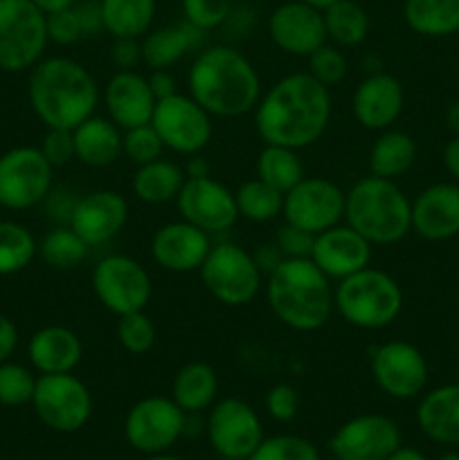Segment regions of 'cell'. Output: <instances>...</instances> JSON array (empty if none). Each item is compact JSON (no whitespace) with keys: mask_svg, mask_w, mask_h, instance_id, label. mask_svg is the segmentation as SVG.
<instances>
[{"mask_svg":"<svg viewBox=\"0 0 459 460\" xmlns=\"http://www.w3.org/2000/svg\"><path fill=\"white\" fill-rule=\"evenodd\" d=\"M439 460H459V454H454V452H450V454H444V456H441Z\"/></svg>","mask_w":459,"mask_h":460,"instance_id":"cell-62","label":"cell"},{"mask_svg":"<svg viewBox=\"0 0 459 460\" xmlns=\"http://www.w3.org/2000/svg\"><path fill=\"white\" fill-rule=\"evenodd\" d=\"M45 21H48V39L57 45H76L79 40H84V27H81L79 13L76 7L58 9V12L45 13Z\"/></svg>","mask_w":459,"mask_h":460,"instance_id":"cell-46","label":"cell"},{"mask_svg":"<svg viewBox=\"0 0 459 460\" xmlns=\"http://www.w3.org/2000/svg\"><path fill=\"white\" fill-rule=\"evenodd\" d=\"M219 376L207 362H187L171 382V400L184 413H202L216 402Z\"/></svg>","mask_w":459,"mask_h":460,"instance_id":"cell-30","label":"cell"},{"mask_svg":"<svg viewBox=\"0 0 459 460\" xmlns=\"http://www.w3.org/2000/svg\"><path fill=\"white\" fill-rule=\"evenodd\" d=\"M372 377L378 389L394 400H412L428 386V362L410 341H385L372 350Z\"/></svg>","mask_w":459,"mask_h":460,"instance_id":"cell-15","label":"cell"},{"mask_svg":"<svg viewBox=\"0 0 459 460\" xmlns=\"http://www.w3.org/2000/svg\"><path fill=\"white\" fill-rule=\"evenodd\" d=\"M111 61L117 70H138L142 61V39H112Z\"/></svg>","mask_w":459,"mask_h":460,"instance_id":"cell-50","label":"cell"},{"mask_svg":"<svg viewBox=\"0 0 459 460\" xmlns=\"http://www.w3.org/2000/svg\"><path fill=\"white\" fill-rule=\"evenodd\" d=\"M90 283L99 304L115 317L144 310L151 301V277L133 256H104L93 268Z\"/></svg>","mask_w":459,"mask_h":460,"instance_id":"cell-9","label":"cell"},{"mask_svg":"<svg viewBox=\"0 0 459 460\" xmlns=\"http://www.w3.org/2000/svg\"><path fill=\"white\" fill-rule=\"evenodd\" d=\"M187 413L171 398L151 395L130 407L124 420V436L142 454H162L184 436Z\"/></svg>","mask_w":459,"mask_h":460,"instance_id":"cell-13","label":"cell"},{"mask_svg":"<svg viewBox=\"0 0 459 460\" xmlns=\"http://www.w3.org/2000/svg\"><path fill=\"white\" fill-rule=\"evenodd\" d=\"M387 460H428V458L414 447H399Z\"/></svg>","mask_w":459,"mask_h":460,"instance_id":"cell-59","label":"cell"},{"mask_svg":"<svg viewBox=\"0 0 459 460\" xmlns=\"http://www.w3.org/2000/svg\"><path fill=\"white\" fill-rule=\"evenodd\" d=\"M72 137H75V157L81 164L104 169L115 164L122 157L124 130L108 117H88L76 128H72Z\"/></svg>","mask_w":459,"mask_h":460,"instance_id":"cell-28","label":"cell"},{"mask_svg":"<svg viewBox=\"0 0 459 460\" xmlns=\"http://www.w3.org/2000/svg\"><path fill=\"white\" fill-rule=\"evenodd\" d=\"M423 434L441 445H459V385L428 391L417 409Z\"/></svg>","mask_w":459,"mask_h":460,"instance_id":"cell-29","label":"cell"},{"mask_svg":"<svg viewBox=\"0 0 459 460\" xmlns=\"http://www.w3.org/2000/svg\"><path fill=\"white\" fill-rule=\"evenodd\" d=\"M76 13H79L81 27H84V36H97L99 31H104V21H102V4L99 0H79L75 4Z\"/></svg>","mask_w":459,"mask_h":460,"instance_id":"cell-51","label":"cell"},{"mask_svg":"<svg viewBox=\"0 0 459 460\" xmlns=\"http://www.w3.org/2000/svg\"><path fill=\"white\" fill-rule=\"evenodd\" d=\"M183 171L187 178H207V175H212V164L201 155V153H196V155L187 157Z\"/></svg>","mask_w":459,"mask_h":460,"instance_id":"cell-56","label":"cell"},{"mask_svg":"<svg viewBox=\"0 0 459 460\" xmlns=\"http://www.w3.org/2000/svg\"><path fill=\"white\" fill-rule=\"evenodd\" d=\"M184 180L187 175H184L183 166L160 157V160L135 169L133 178H130V189L144 205H166L178 198Z\"/></svg>","mask_w":459,"mask_h":460,"instance_id":"cell-31","label":"cell"},{"mask_svg":"<svg viewBox=\"0 0 459 460\" xmlns=\"http://www.w3.org/2000/svg\"><path fill=\"white\" fill-rule=\"evenodd\" d=\"M248 460H320V452L302 436H270L259 443Z\"/></svg>","mask_w":459,"mask_h":460,"instance_id":"cell-42","label":"cell"},{"mask_svg":"<svg viewBox=\"0 0 459 460\" xmlns=\"http://www.w3.org/2000/svg\"><path fill=\"white\" fill-rule=\"evenodd\" d=\"M374 245L364 241L356 229L346 223L324 229L315 236L310 261L327 274L331 281H342L351 274L372 265Z\"/></svg>","mask_w":459,"mask_h":460,"instance_id":"cell-22","label":"cell"},{"mask_svg":"<svg viewBox=\"0 0 459 460\" xmlns=\"http://www.w3.org/2000/svg\"><path fill=\"white\" fill-rule=\"evenodd\" d=\"M417 162V142L405 130H381L369 148V173L385 180H396L408 173Z\"/></svg>","mask_w":459,"mask_h":460,"instance_id":"cell-32","label":"cell"},{"mask_svg":"<svg viewBox=\"0 0 459 460\" xmlns=\"http://www.w3.org/2000/svg\"><path fill=\"white\" fill-rule=\"evenodd\" d=\"M148 85H151L158 102L178 93V88H176V79L169 70H151V75H148Z\"/></svg>","mask_w":459,"mask_h":460,"instance_id":"cell-53","label":"cell"},{"mask_svg":"<svg viewBox=\"0 0 459 460\" xmlns=\"http://www.w3.org/2000/svg\"><path fill=\"white\" fill-rule=\"evenodd\" d=\"M104 31L112 39H142L156 21L158 0H99Z\"/></svg>","mask_w":459,"mask_h":460,"instance_id":"cell-33","label":"cell"},{"mask_svg":"<svg viewBox=\"0 0 459 460\" xmlns=\"http://www.w3.org/2000/svg\"><path fill=\"white\" fill-rule=\"evenodd\" d=\"M256 178L277 191L288 193L297 182L304 180V162L295 148L264 144L256 155Z\"/></svg>","mask_w":459,"mask_h":460,"instance_id":"cell-36","label":"cell"},{"mask_svg":"<svg viewBox=\"0 0 459 460\" xmlns=\"http://www.w3.org/2000/svg\"><path fill=\"white\" fill-rule=\"evenodd\" d=\"M403 18L410 30L428 39L459 34V0H405Z\"/></svg>","mask_w":459,"mask_h":460,"instance_id":"cell-34","label":"cell"},{"mask_svg":"<svg viewBox=\"0 0 459 460\" xmlns=\"http://www.w3.org/2000/svg\"><path fill=\"white\" fill-rule=\"evenodd\" d=\"M405 106L403 84L390 72H372L354 90L351 111L356 121L367 130L392 128Z\"/></svg>","mask_w":459,"mask_h":460,"instance_id":"cell-23","label":"cell"},{"mask_svg":"<svg viewBox=\"0 0 459 460\" xmlns=\"http://www.w3.org/2000/svg\"><path fill=\"white\" fill-rule=\"evenodd\" d=\"M333 460H338V458H333Z\"/></svg>","mask_w":459,"mask_h":460,"instance_id":"cell-64","label":"cell"},{"mask_svg":"<svg viewBox=\"0 0 459 460\" xmlns=\"http://www.w3.org/2000/svg\"><path fill=\"white\" fill-rule=\"evenodd\" d=\"M40 153L45 160L57 169V166H66L68 162L76 160L75 157V137L72 130L68 128H48L43 142H40Z\"/></svg>","mask_w":459,"mask_h":460,"instance_id":"cell-48","label":"cell"},{"mask_svg":"<svg viewBox=\"0 0 459 460\" xmlns=\"http://www.w3.org/2000/svg\"><path fill=\"white\" fill-rule=\"evenodd\" d=\"M266 299L274 317L295 332H315L333 314L331 279L310 259H284L266 277Z\"/></svg>","mask_w":459,"mask_h":460,"instance_id":"cell-4","label":"cell"},{"mask_svg":"<svg viewBox=\"0 0 459 460\" xmlns=\"http://www.w3.org/2000/svg\"><path fill=\"white\" fill-rule=\"evenodd\" d=\"M306 58H309V70L306 72H309L313 79H318L320 84L327 85V88L345 81L346 72H349V61H346L345 52L333 43H324L322 48H318Z\"/></svg>","mask_w":459,"mask_h":460,"instance_id":"cell-44","label":"cell"},{"mask_svg":"<svg viewBox=\"0 0 459 460\" xmlns=\"http://www.w3.org/2000/svg\"><path fill=\"white\" fill-rule=\"evenodd\" d=\"M399 447V425L382 413L351 418L328 440V449L338 460H387Z\"/></svg>","mask_w":459,"mask_h":460,"instance_id":"cell-17","label":"cell"},{"mask_svg":"<svg viewBox=\"0 0 459 460\" xmlns=\"http://www.w3.org/2000/svg\"><path fill=\"white\" fill-rule=\"evenodd\" d=\"M345 223L374 247L396 245L412 232V202L396 180L367 175L345 191Z\"/></svg>","mask_w":459,"mask_h":460,"instance_id":"cell-5","label":"cell"},{"mask_svg":"<svg viewBox=\"0 0 459 460\" xmlns=\"http://www.w3.org/2000/svg\"><path fill=\"white\" fill-rule=\"evenodd\" d=\"M54 166L40 148L16 146L0 155V207L22 211L45 202L52 191Z\"/></svg>","mask_w":459,"mask_h":460,"instance_id":"cell-11","label":"cell"},{"mask_svg":"<svg viewBox=\"0 0 459 460\" xmlns=\"http://www.w3.org/2000/svg\"><path fill=\"white\" fill-rule=\"evenodd\" d=\"M446 124L454 135H459V99L450 103L448 111H446Z\"/></svg>","mask_w":459,"mask_h":460,"instance_id":"cell-58","label":"cell"},{"mask_svg":"<svg viewBox=\"0 0 459 460\" xmlns=\"http://www.w3.org/2000/svg\"><path fill=\"white\" fill-rule=\"evenodd\" d=\"M268 36L291 57H309L328 43L322 12L302 0H288L270 12Z\"/></svg>","mask_w":459,"mask_h":460,"instance_id":"cell-19","label":"cell"},{"mask_svg":"<svg viewBox=\"0 0 459 460\" xmlns=\"http://www.w3.org/2000/svg\"><path fill=\"white\" fill-rule=\"evenodd\" d=\"M212 234L202 232L187 220L166 223L153 234L151 259L162 270L174 274L198 272L212 250Z\"/></svg>","mask_w":459,"mask_h":460,"instance_id":"cell-21","label":"cell"},{"mask_svg":"<svg viewBox=\"0 0 459 460\" xmlns=\"http://www.w3.org/2000/svg\"><path fill=\"white\" fill-rule=\"evenodd\" d=\"M327 40L338 48H356L369 34V13L356 0H338L322 9Z\"/></svg>","mask_w":459,"mask_h":460,"instance_id":"cell-35","label":"cell"},{"mask_svg":"<svg viewBox=\"0 0 459 460\" xmlns=\"http://www.w3.org/2000/svg\"><path fill=\"white\" fill-rule=\"evenodd\" d=\"M27 97L45 128L72 130L94 115L102 90L84 63L68 57H48L30 70Z\"/></svg>","mask_w":459,"mask_h":460,"instance_id":"cell-3","label":"cell"},{"mask_svg":"<svg viewBox=\"0 0 459 460\" xmlns=\"http://www.w3.org/2000/svg\"><path fill=\"white\" fill-rule=\"evenodd\" d=\"M232 9V0H183L184 21L192 22L202 31L223 27Z\"/></svg>","mask_w":459,"mask_h":460,"instance_id":"cell-45","label":"cell"},{"mask_svg":"<svg viewBox=\"0 0 459 460\" xmlns=\"http://www.w3.org/2000/svg\"><path fill=\"white\" fill-rule=\"evenodd\" d=\"M302 3L310 4V7H315V9H320V12H322V9H327L328 4L338 3V0H302Z\"/></svg>","mask_w":459,"mask_h":460,"instance_id":"cell-60","label":"cell"},{"mask_svg":"<svg viewBox=\"0 0 459 460\" xmlns=\"http://www.w3.org/2000/svg\"><path fill=\"white\" fill-rule=\"evenodd\" d=\"M32 3H34L43 13H52L58 12V9L72 7V4H76L79 0H32Z\"/></svg>","mask_w":459,"mask_h":460,"instance_id":"cell-57","label":"cell"},{"mask_svg":"<svg viewBox=\"0 0 459 460\" xmlns=\"http://www.w3.org/2000/svg\"><path fill=\"white\" fill-rule=\"evenodd\" d=\"M36 389L34 373L16 362L0 364V404L3 407H22L32 404Z\"/></svg>","mask_w":459,"mask_h":460,"instance_id":"cell-41","label":"cell"},{"mask_svg":"<svg viewBox=\"0 0 459 460\" xmlns=\"http://www.w3.org/2000/svg\"><path fill=\"white\" fill-rule=\"evenodd\" d=\"M205 431L210 445L220 458L248 460L266 438L261 418L241 398H225L212 404Z\"/></svg>","mask_w":459,"mask_h":460,"instance_id":"cell-14","label":"cell"},{"mask_svg":"<svg viewBox=\"0 0 459 460\" xmlns=\"http://www.w3.org/2000/svg\"><path fill=\"white\" fill-rule=\"evenodd\" d=\"M27 358L40 376L72 373L84 358L79 335L66 326H45L32 335Z\"/></svg>","mask_w":459,"mask_h":460,"instance_id":"cell-27","label":"cell"},{"mask_svg":"<svg viewBox=\"0 0 459 460\" xmlns=\"http://www.w3.org/2000/svg\"><path fill=\"white\" fill-rule=\"evenodd\" d=\"M252 112L261 142L302 151L327 133L333 112L331 88L309 72H292L270 85Z\"/></svg>","mask_w":459,"mask_h":460,"instance_id":"cell-1","label":"cell"},{"mask_svg":"<svg viewBox=\"0 0 459 460\" xmlns=\"http://www.w3.org/2000/svg\"><path fill=\"white\" fill-rule=\"evenodd\" d=\"M284 220L318 236L345 220V191L327 178H306L284 193Z\"/></svg>","mask_w":459,"mask_h":460,"instance_id":"cell-16","label":"cell"},{"mask_svg":"<svg viewBox=\"0 0 459 460\" xmlns=\"http://www.w3.org/2000/svg\"><path fill=\"white\" fill-rule=\"evenodd\" d=\"M165 153V144H162L160 135L151 124L135 126V128L124 130V139H122V155L135 166L148 164V162L160 160Z\"/></svg>","mask_w":459,"mask_h":460,"instance_id":"cell-43","label":"cell"},{"mask_svg":"<svg viewBox=\"0 0 459 460\" xmlns=\"http://www.w3.org/2000/svg\"><path fill=\"white\" fill-rule=\"evenodd\" d=\"M156 94L148 85V76L138 70H117L104 85V108L106 117L122 130L151 124L156 111Z\"/></svg>","mask_w":459,"mask_h":460,"instance_id":"cell-24","label":"cell"},{"mask_svg":"<svg viewBox=\"0 0 459 460\" xmlns=\"http://www.w3.org/2000/svg\"><path fill=\"white\" fill-rule=\"evenodd\" d=\"M117 341L130 355H147L158 341V328L144 310L117 317Z\"/></svg>","mask_w":459,"mask_h":460,"instance_id":"cell-40","label":"cell"},{"mask_svg":"<svg viewBox=\"0 0 459 460\" xmlns=\"http://www.w3.org/2000/svg\"><path fill=\"white\" fill-rule=\"evenodd\" d=\"M129 220V202L122 193L112 189H97L79 196L70 216V227L88 243V247H99L111 243Z\"/></svg>","mask_w":459,"mask_h":460,"instance_id":"cell-20","label":"cell"},{"mask_svg":"<svg viewBox=\"0 0 459 460\" xmlns=\"http://www.w3.org/2000/svg\"><path fill=\"white\" fill-rule=\"evenodd\" d=\"M176 205H178L180 218L196 225L207 234L228 232L238 220L234 191H230L223 182L212 175L184 180Z\"/></svg>","mask_w":459,"mask_h":460,"instance_id":"cell-18","label":"cell"},{"mask_svg":"<svg viewBox=\"0 0 459 460\" xmlns=\"http://www.w3.org/2000/svg\"><path fill=\"white\" fill-rule=\"evenodd\" d=\"M48 43V21L32 0H0V70H32Z\"/></svg>","mask_w":459,"mask_h":460,"instance_id":"cell-8","label":"cell"},{"mask_svg":"<svg viewBox=\"0 0 459 460\" xmlns=\"http://www.w3.org/2000/svg\"><path fill=\"white\" fill-rule=\"evenodd\" d=\"M32 407L45 427L61 434H72L86 427L93 416V395L75 373L39 376Z\"/></svg>","mask_w":459,"mask_h":460,"instance_id":"cell-10","label":"cell"},{"mask_svg":"<svg viewBox=\"0 0 459 460\" xmlns=\"http://www.w3.org/2000/svg\"><path fill=\"white\" fill-rule=\"evenodd\" d=\"M147 460H183V458H176V456H169V454H151Z\"/></svg>","mask_w":459,"mask_h":460,"instance_id":"cell-61","label":"cell"},{"mask_svg":"<svg viewBox=\"0 0 459 460\" xmlns=\"http://www.w3.org/2000/svg\"><path fill=\"white\" fill-rule=\"evenodd\" d=\"M223 460H246V458H223Z\"/></svg>","mask_w":459,"mask_h":460,"instance_id":"cell-63","label":"cell"},{"mask_svg":"<svg viewBox=\"0 0 459 460\" xmlns=\"http://www.w3.org/2000/svg\"><path fill=\"white\" fill-rule=\"evenodd\" d=\"M18 346V331L14 322L4 314H0V364L7 362Z\"/></svg>","mask_w":459,"mask_h":460,"instance_id":"cell-52","label":"cell"},{"mask_svg":"<svg viewBox=\"0 0 459 460\" xmlns=\"http://www.w3.org/2000/svg\"><path fill=\"white\" fill-rule=\"evenodd\" d=\"M214 117L189 94L176 93L160 99L153 111L151 126L160 135L162 144L178 155H196L212 142Z\"/></svg>","mask_w":459,"mask_h":460,"instance_id":"cell-12","label":"cell"},{"mask_svg":"<svg viewBox=\"0 0 459 460\" xmlns=\"http://www.w3.org/2000/svg\"><path fill=\"white\" fill-rule=\"evenodd\" d=\"M412 232L423 241H448L459 234V182H436L412 200Z\"/></svg>","mask_w":459,"mask_h":460,"instance_id":"cell-25","label":"cell"},{"mask_svg":"<svg viewBox=\"0 0 459 460\" xmlns=\"http://www.w3.org/2000/svg\"><path fill=\"white\" fill-rule=\"evenodd\" d=\"M313 241L315 234L295 227V225L284 220V225L277 229V234H274L273 243L279 247L284 259H310Z\"/></svg>","mask_w":459,"mask_h":460,"instance_id":"cell-47","label":"cell"},{"mask_svg":"<svg viewBox=\"0 0 459 460\" xmlns=\"http://www.w3.org/2000/svg\"><path fill=\"white\" fill-rule=\"evenodd\" d=\"M207 31L187 21L148 30L142 36V61L151 70H169L187 54L201 52Z\"/></svg>","mask_w":459,"mask_h":460,"instance_id":"cell-26","label":"cell"},{"mask_svg":"<svg viewBox=\"0 0 459 460\" xmlns=\"http://www.w3.org/2000/svg\"><path fill=\"white\" fill-rule=\"evenodd\" d=\"M266 409L277 422H291L300 411V394L292 385H274L266 395Z\"/></svg>","mask_w":459,"mask_h":460,"instance_id":"cell-49","label":"cell"},{"mask_svg":"<svg viewBox=\"0 0 459 460\" xmlns=\"http://www.w3.org/2000/svg\"><path fill=\"white\" fill-rule=\"evenodd\" d=\"M88 250V243L70 225H58L39 243V256L54 270L76 268L86 261Z\"/></svg>","mask_w":459,"mask_h":460,"instance_id":"cell-38","label":"cell"},{"mask_svg":"<svg viewBox=\"0 0 459 460\" xmlns=\"http://www.w3.org/2000/svg\"><path fill=\"white\" fill-rule=\"evenodd\" d=\"M252 256H255V263L259 265L264 277H268V274L284 261L282 252H279V247L274 245V243H270V245H259L255 252H252Z\"/></svg>","mask_w":459,"mask_h":460,"instance_id":"cell-54","label":"cell"},{"mask_svg":"<svg viewBox=\"0 0 459 460\" xmlns=\"http://www.w3.org/2000/svg\"><path fill=\"white\" fill-rule=\"evenodd\" d=\"M39 254L32 232L12 220H0V277L22 272Z\"/></svg>","mask_w":459,"mask_h":460,"instance_id":"cell-39","label":"cell"},{"mask_svg":"<svg viewBox=\"0 0 459 460\" xmlns=\"http://www.w3.org/2000/svg\"><path fill=\"white\" fill-rule=\"evenodd\" d=\"M234 200H237L238 218L250 223H270L284 211V193L259 178L246 180L234 191Z\"/></svg>","mask_w":459,"mask_h":460,"instance_id":"cell-37","label":"cell"},{"mask_svg":"<svg viewBox=\"0 0 459 460\" xmlns=\"http://www.w3.org/2000/svg\"><path fill=\"white\" fill-rule=\"evenodd\" d=\"M333 310L358 331H382L399 319L403 290L392 274L369 265L338 281L333 288Z\"/></svg>","mask_w":459,"mask_h":460,"instance_id":"cell-6","label":"cell"},{"mask_svg":"<svg viewBox=\"0 0 459 460\" xmlns=\"http://www.w3.org/2000/svg\"><path fill=\"white\" fill-rule=\"evenodd\" d=\"M198 274L205 290L228 308L252 304L264 286V272L255 263L252 252L243 250L237 243L212 245Z\"/></svg>","mask_w":459,"mask_h":460,"instance_id":"cell-7","label":"cell"},{"mask_svg":"<svg viewBox=\"0 0 459 460\" xmlns=\"http://www.w3.org/2000/svg\"><path fill=\"white\" fill-rule=\"evenodd\" d=\"M444 166L454 182H459V135H454L444 148Z\"/></svg>","mask_w":459,"mask_h":460,"instance_id":"cell-55","label":"cell"},{"mask_svg":"<svg viewBox=\"0 0 459 460\" xmlns=\"http://www.w3.org/2000/svg\"><path fill=\"white\" fill-rule=\"evenodd\" d=\"M187 94L212 117L237 119L256 108L261 79L256 67L232 45H210L196 52L187 72Z\"/></svg>","mask_w":459,"mask_h":460,"instance_id":"cell-2","label":"cell"}]
</instances>
